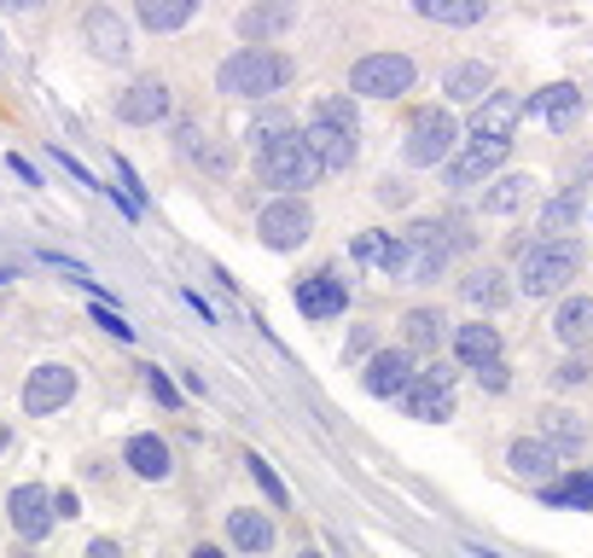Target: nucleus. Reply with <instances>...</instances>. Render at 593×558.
<instances>
[{
    "instance_id": "obj_1",
    "label": "nucleus",
    "mask_w": 593,
    "mask_h": 558,
    "mask_svg": "<svg viewBox=\"0 0 593 558\" xmlns=\"http://www.w3.org/2000/svg\"><path fill=\"white\" fill-rule=\"evenodd\" d=\"M292 76H297V65L285 53H274V47H244L233 58H221L216 88L228 94V99H251V106H262V99H274Z\"/></svg>"
},
{
    "instance_id": "obj_2",
    "label": "nucleus",
    "mask_w": 593,
    "mask_h": 558,
    "mask_svg": "<svg viewBox=\"0 0 593 558\" xmlns=\"http://www.w3.org/2000/svg\"><path fill=\"white\" fill-rule=\"evenodd\" d=\"M582 267V251L570 239H529L518 251V292L524 297H559Z\"/></svg>"
},
{
    "instance_id": "obj_3",
    "label": "nucleus",
    "mask_w": 593,
    "mask_h": 558,
    "mask_svg": "<svg viewBox=\"0 0 593 558\" xmlns=\"http://www.w3.org/2000/svg\"><path fill=\"white\" fill-rule=\"evenodd\" d=\"M402 239H407V285H431L437 274H448L454 251L472 244V239L454 233V221H414Z\"/></svg>"
},
{
    "instance_id": "obj_4",
    "label": "nucleus",
    "mask_w": 593,
    "mask_h": 558,
    "mask_svg": "<svg viewBox=\"0 0 593 558\" xmlns=\"http://www.w3.org/2000/svg\"><path fill=\"white\" fill-rule=\"evenodd\" d=\"M256 175L268 180V186H279V198H303L326 169H320V157L309 152V140L292 134V140H279V146L256 152Z\"/></svg>"
},
{
    "instance_id": "obj_5",
    "label": "nucleus",
    "mask_w": 593,
    "mask_h": 558,
    "mask_svg": "<svg viewBox=\"0 0 593 558\" xmlns=\"http://www.w3.org/2000/svg\"><path fill=\"white\" fill-rule=\"evenodd\" d=\"M454 146H460V122L454 111H419L407 122V140H402V157L414 163V169H448L454 163Z\"/></svg>"
},
{
    "instance_id": "obj_6",
    "label": "nucleus",
    "mask_w": 593,
    "mask_h": 558,
    "mask_svg": "<svg viewBox=\"0 0 593 558\" xmlns=\"http://www.w3.org/2000/svg\"><path fill=\"white\" fill-rule=\"evenodd\" d=\"M414 58L407 53H366L361 65L350 70V94L355 99H402L414 88Z\"/></svg>"
},
{
    "instance_id": "obj_7",
    "label": "nucleus",
    "mask_w": 593,
    "mask_h": 558,
    "mask_svg": "<svg viewBox=\"0 0 593 558\" xmlns=\"http://www.w3.org/2000/svg\"><path fill=\"white\" fill-rule=\"evenodd\" d=\"M402 407H407V419H425V425L454 419V366L431 361L425 372H414V384L402 390Z\"/></svg>"
},
{
    "instance_id": "obj_8",
    "label": "nucleus",
    "mask_w": 593,
    "mask_h": 558,
    "mask_svg": "<svg viewBox=\"0 0 593 558\" xmlns=\"http://www.w3.org/2000/svg\"><path fill=\"white\" fill-rule=\"evenodd\" d=\"M256 233L268 251H297V244H309V233H315V210L303 198H274V204H262Z\"/></svg>"
},
{
    "instance_id": "obj_9",
    "label": "nucleus",
    "mask_w": 593,
    "mask_h": 558,
    "mask_svg": "<svg viewBox=\"0 0 593 558\" xmlns=\"http://www.w3.org/2000/svg\"><path fill=\"white\" fill-rule=\"evenodd\" d=\"M529 99L524 94H488L472 111V140H488V146H513V129L524 122Z\"/></svg>"
},
{
    "instance_id": "obj_10",
    "label": "nucleus",
    "mask_w": 593,
    "mask_h": 558,
    "mask_svg": "<svg viewBox=\"0 0 593 558\" xmlns=\"http://www.w3.org/2000/svg\"><path fill=\"white\" fill-rule=\"evenodd\" d=\"M7 518L18 529V541H41L53 524H58V512H53V494L41 489V483H24V489H12L7 494Z\"/></svg>"
},
{
    "instance_id": "obj_11",
    "label": "nucleus",
    "mask_w": 593,
    "mask_h": 558,
    "mask_svg": "<svg viewBox=\"0 0 593 558\" xmlns=\"http://www.w3.org/2000/svg\"><path fill=\"white\" fill-rule=\"evenodd\" d=\"M70 396H76V372L47 361V366H35L30 384H24V413H30V419H47V413H58Z\"/></svg>"
},
{
    "instance_id": "obj_12",
    "label": "nucleus",
    "mask_w": 593,
    "mask_h": 558,
    "mask_svg": "<svg viewBox=\"0 0 593 558\" xmlns=\"http://www.w3.org/2000/svg\"><path fill=\"white\" fill-rule=\"evenodd\" d=\"M297 308L309 320H338L343 308H350V285L338 280V267H320V274L297 280Z\"/></svg>"
},
{
    "instance_id": "obj_13",
    "label": "nucleus",
    "mask_w": 593,
    "mask_h": 558,
    "mask_svg": "<svg viewBox=\"0 0 593 558\" xmlns=\"http://www.w3.org/2000/svg\"><path fill=\"white\" fill-rule=\"evenodd\" d=\"M442 343H454V320L442 315V308H407L402 320V349L407 355H442Z\"/></svg>"
},
{
    "instance_id": "obj_14",
    "label": "nucleus",
    "mask_w": 593,
    "mask_h": 558,
    "mask_svg": "<svg viewBox=\"0 0 593 558\" xmlns=\"http://www.w3.org/2000/svg\"><path fill=\"white\" fill-rule=\"evenodd\" d=\"M117 117L129 122V129H152V122L169 117V81L163 76H140L129 94L117 99Z\"/></svg>"
},
{
    "instance_id": "obj_15",
    "label": "nucleus",
    "mask_w": 593,
    "mask_h": 558,
    "mask_svg": "<svg viewBox=\"0 0 593 558\" xmlns=\"http://www.w3.org/2000/svg\"><path fill=\"white\" fill-rule=\"evenodd\" d=\"M506 152L513 146H488V140H472V146L465 152H454V163H448V186H454V193H465V186H488L495 180V169L506 163Z\"/></svg>"
},
{
    "instance_id": "obj_16",
    "label": "nucleus",
    "mask_w": 593,
    "mask_h": 558,
    "mask_svg": "<svg viewBox=\"0 0 593 558\" xmlns=\"http://www.w3.org/2000/svg\"><path fill=\"white\" fill-rule=\"evenodd\" d=\"M361 384H366V396H378V402H402V390L414 384V355L407 349H378L373 361H366V372H361Z\"/></svg>"
},
{
    "instance_id": "obj_17",
    "label": "nucleus",
    "mask_w": 593,
    "mask_h": 558,
    "mask_svg": "<svg viewBox=\"0 0 593 558\" xmlns=\"http://www.w3.org/2000/svg\"><path fill=\"white\" fill-rule=\"evenodd\" d=\"M303 140H309V152L320 157V169H350V163L361 157V129H338V122H309V129H303Z\"/></svg>"
},
{
    "instance_id": "obj_18",
    "label": "nucleus",
    "mask_w": 593,
    "mask_h": 558,
    "mask_svg": "<svg viewBox=\"0 0 593 558\" xmlns=\"http://www.w3.org/2000/svg\"><path fill=\"white\" fill-rule=\"evenodd\" d=\"M355 262H366L373 274L407 285V239L402 233H361L355 239Z\"/></svg>"
},
{
    "instance_id": "obj_19",
    "label": "nucleus",
    "mask_w": 593,
    "mask_h": 558,
    "mask_svg": "<svg viewBox=\"0 0 593 558\" xmlns=\"http://www.w3.org/2000/svg\"><path fill=\"white\" fill-rule=\"evenodd\" d=\"M175 146H180V157H187V163H198L204 175H216V180H228V175H233V152L221 146V140H210V134H204L198 122H180Z\"/></svg>"
},
{
    "instance_id": "obj_20",
    "label": "nucleus",
    "mask_w": 593,
    "mask_h": 558,
    "mask_svg": "<svg viewBox=\"0 0 593 558\" xmlns=\"http://www.w3.org/2000/svg\"><path fill=\"white\" fill-rule=\"evenodd\" d=\"M506 466H513L524 483H547V478L564 466V453H559L553 442H541V437H518L513 448H506Z\"/></svg>"
},
{
    "instance_id": "obj_21",
    "label": "nucleus",
    "mask_w": 593,
    "mask_h": 558,
    "mask_svg": "<svg viewBox=\"0 0 593 558\" xmlns=\"http://www.w3.org/2000/svg\"><path fill=\"white\" fill-rule=\"evenodd\" d=\"M448 99L454 106H483L488 94H495V65H483V58H460V65H448Z\"/></svg>"
},
{
    "instance_id": "obj_22",
    "label": "nucleus",
    "mask_w": 593,
    "mask_h": 558,
    "mask_svg": "<svg viewBox=\"0 0 593 558\" xmlns=\"http://www.w3.org/2000/svg\"><path fill=\"white\" fill-rule=\"evenodd\" d=\"M81 35H88V47L99 58H129V24H122L111 7H94L88 18H81Z\"/></svg>"
},
{
    "instance_id": "obj_23",
    "label": "nucleus",
    "mask_w": 593,
    "mask_h": 558,
    "mask_svg": "<svg viewBox=\"0 0 593 558\" xmlns=\"http://www.w3.org/2000/svg\"><path fill=\"white\" fill-rule=\"evenodd\" d=\"M122 460H129V471H134V478H146V483H163L175 471L169 466V442H157L152 430H140V437L122 442Z\"/></svg>"
},
{
    "instance_id": "obj_24",
    "label": "nucleus",
    "mask_w": 593,
    "mask_h": 558,
    "mask_svg": "<svg viewBox=\"0 0 593 558\" xmlns=\"http://www.w3.org/2000/svg\"><path fill=\"white\" fill-rule=\"evenodd\" d=\"M454 355L472 366V372H483V366H495L501 361V332L495 326H454Z\"/></svg>"
},
{
    "instance_id": "obj_25",
    "label": "nucleus",
    "mask_w": 593,
    "mask_h": 558,
    "mask_svg": "<svg viewBox=\"0 0 593 558\" xmlns=\"http://www.w3.org/2000/svg\"><path fill=\"white\" fill-rule=\"evenodd\" d=\"M529 106L547 117V129H553V134H570V129H576V111H582V94L570 88V81H553V88H541Z\"/></svg>"
},
{
    "instance_id": "obj_26",
    "label": "nucleus",
    "mask_w": 593,
    "mask_h": 558,
    "mask_svg": "<svg viewBox=\"0 0 593 558\" xmlns=\"http://www.w3.org/2000/svg\"><path fill=\"white\" fill-rule=\"evenodd\" d=\"M297 24V7H251V12H239V35L251 41V47H268L274 35H285Z\"/></svg>"
},
{
    "instance_id": "obj_27",
    "label": "nucleus",
    "mask_w": 593,
    "mask_h": 558,
    "mask_svg": "<svg viewBox=\"0 0 593 558\" xmlns=\"http://www.w3.org/2000/svg\"><path fill=\"white\" fill-rule=\"evenodd\" d=\"M228 541L251 558L274 552V518H262V512H228Z\"/></svg>"
},
{
    "instance_id": "obj_28",
    "label": "nucleus",
    "mask_w": 593,
    "mask_h": 558,
    "mask_svg": "<svg viewBox=\"0 0 593 558\" xmlns=\"http://www.w3.org/2000/svg\"><path fill=\"white\" fill-rule=\"evenodd\" d=\"M587 437H593V425L582 419V413H570V407H547V413H541V442H553L559 453L582 448Z\"/></svg>"
},
{
    "instance_id": "obj_29",
    "label": "nucleus",
    "mask_w": 593,
    "mask_h": 558,
    "mask_svg": "<svg viewBox=\"0 0 593 558\" xmlns=\"http://www.w3.org/2000/svg\"><path fill=\"white\" fill-rule=\"evenodd\" d=\"M460 297L472 303L477 315H495V308H506V297H513V292H506V280L495 274V267H472V274L460 280Z\"/></svg>"
},
{
    "instance_id": "obj_30",
    "label": "nucleus",
    "mask_w": 593,
    "mask_h": 558,
    "mask_svg": "<svg viewBox=\"0 0 593 558\" xmlns=\"http://www.w3.org/2000/svg\"><path fill=\"white\" fill-rule=\"evenodd\" d=\"M553 338L559 343H587L593 338V297H564L559 303V315H553Z\"/></svg>"
},
{
    "instance_id": "obj_31",
    "label": "nucleus",
    "mask_w": 593,
    "mask_h": 558,
    "mask_svg": "<svg viewBox=\"0 0 593 558\" xmlns=\"http://www.w3.org/2000/svg\"><path fill=\"white\" fill-rule=\"evenodd\" d=\"M529 193H536V180L529 175H501V180H488V193H483V216H513L529 204Z\"/></svg>"
},
{
    "instance_id": "obj_32",
    "label": "nucleus",
    "mask_w": 593,
    "mask_h": 558,
    "mask_svg": "<svg viewBox=\"0 0 593 558\" xmlns=\"http://www.w3.org/2000/svg\"><path fill=\"white\" fill-rule=\"evenodd\" d=\"M292 134H303V129L292 122V111H279V106L256 111V117H251V129H244V140H251V152H268V146H279V140H292Z\"/></svg>"
},
{
    "instance_id": "obj_33",
    "label": "nucleus",
    "mask_w": 593,
    "mask_h": 558,
    "mask_svg": "<svg viewBox=\"0 0 593 558\" xmlns=\"http://www.w3.org/2000/svg\"><path fill=\"white\" fill-rule=\"evenodd\" d=\"M193 0H140V24L157 30V35H169V30H187L193 24Z\"/></svg>"
},
{
    "instance_id": "obj_34",
    "label": "nucleus",
    "mask_w": 593,
    "mask_h": 558,
    "mask_svg": "<svg viewBox=\"0 0 593 558\" xmlns=\"http://www.w3.org/2000/svg\"><path fill=\"white\" fill-rule=\"evenodd\" d=\"M483 0H419V18L431 24H483Z\"/></svg>"
},
{
    "instance_id": "obj_35",
    "label": "nucleus",
    "mask_w": 593,
    "mask_h": 558,
    "mask_svg": "<svg viewBox=\"0 0 593 558\" xmlns=\"http://www.w3.org/2000/svg\"><path fill=\"white\" fill-rule=\"evenodd\" d=\"M309 122H338V129H361V117H355V99L350 94H326V99H315V117Z\"/></svg>"
},
{
    "instance_id": "obj_36",
    "label": "nucleus",
    "mask_w": 593,
    "mask_h": 558,
    "mask_svg": "<svg viewBox=\"0 0 593 558\" xmlns=\"http://www.w3.org/2000/svg\"><path fill=\"white\" fill-rule=\"evenodd\" d=\"M576 216H582V198H576V193H564V198H553V204H547V216H541V233H547V239H564V227L576 221Z\"/></svg>"
},
{
    "instance_id": "obj_37",
    "label": "nucleus",
    "mask_w": 593,
    "mask_h": 558,
    "mask_svg": "<svg viewBox=\"0 0 593 558\" xmlns=\"http://www.w3.org/2000/svg\"><path fill=\"white\" fill-rule=\"evenodd\" d=\"M541 494H547V501H559V506H593V471H587V478H576V483H564V489L547 483Z\"/></svg>"
},
{
    "instance_id": "obj_38",
    "label": "nucleus",
    "mask_w": 593,
    "mask_h": 558,
    "mask_svg": "<svg viewBox=\"0 0 593 558\" xmlns=\"http://www.w3.org/2000/svg\"><path fill=\"white\" fill-rule=\"evenodd\" d=\"M244 466H251V478L262 483V494H268L274 506H285V483L274 478V466H268V460H256V453H251V460H244Z\"/></svg>"
},
{
    "instance_id": "obj_39",
    "label": "nucleus",
    "mask_w": 593,
    "mask_h": 558,
    "mask_svg": "<svg viewBox=\"0 0 593 558\" xmlns=\"http://www.w3.org/2000/svg\"><path fill=\"white\" fill-rule=\"evenodd\" d=\"M146 390H152V396H157L163 407H180V390H175L169 379H163V372H157V366H146Z\"/></svg>"
},
{
    "instance_id": "obj_40",
    "label": "nucleus",
    "mask_w": 593,
    "mask_h": 558,
    "mask_svg": "<svg viewBox=\"0 0 593 558\" xmlns=\"http://www.w3.org/2000/svg\"><path fill=\"white\" fill-rule=\"evenodd\" d=\"M94 320H99V326H106V332H111V338H122V343H129V338H134V326H129V320H122V315H117V308H106V303H99V308H94Z\"/></svg>"
},
{
    "instance_id": "obj_41",
    "label": "nucleus",
    "mask_w": 593,
    "mask_h": 558,
    "mask_svg": "<svg viewBox=\"0 0 593 558\" xmlns=\"http://www.w3.org/2000/svg\"><path fill=\"white\" fill-rule=\"evenodd\" d=\"M587 372H593V366L576 355V361H564V366L553 372V384H559V390H570V384H587Z\"/></svg>"
},
{
    "instance_id": "obj_42",
    "label": "nucleus",
    "mask_w": 593,
    "mask_h": 558,
    "mask_svg": "<svg viewBox=\"0 0 593 558\" xmlns=\"http://www.w3.org/2000/svg\"><path fill=\"white\" fill-rule=\"evenodd\" d=\"M477 379H483V390H506V361H495V366H483Z\"/></svg>"
},
{
    "instance_id": "obj_43",
    "label": "nucleus",
    "mask_w": 593,
    "mask_h": 558,
    "mask_svg": "<svg viewBox=\"0 0 593 558\" xmlns=\"http://www.w3.org/2000/svg\"><path fill=\"white\" fill-rule=\"evenodd\" d=\"M366 349H373V326H361V332L350 338V349H343V355H350V361H355V355H366Z\"/></svg>"
},
{
    "instance_id": "obj_44",
    "label": "nucleus",
    "mask_w": 593,
    "mask_h": 558,
    "mask_svg": "<svg viewBox=\"0 0 593 558\" xmlns=\"http://www.w3.org/2000/svg\"><path fill=\"white\" fill-rule=\"evenodd\" d=\"M53 512H58V518H76V512H81V506H76V494L65 489V494H53Z\"/></svg>"
},
{
    "instance_id": "obj_45",
    "label": "nucleus",
    "mask_w": 593,
    "mask_h": 558,
    "mask_svg": "<svg viewBox=\"0 0 593 558\" xmlns=\"http://www.w3.org/2000/svg\"><path fill=\"white\" fill-rule=\"evenodd\" d=\"M81 558H122V547H117V541H94V547L81 552Z\"/></svg>"
},
{
    "instance_id": "obj_46",
    "label": "nucleus",
    "mask_w": 593,
    "mask_h": 558,
    "mask_svg": "<svg viewBox=\"0 0 593 558\" xmlns=\"http://www.w3.org/2000/svg\"><path fill=\"white\" fill-rule=\"evenodd\" d=\"M12 169H18V180H24V186H41V180H35V169H30V163L18 157V152H12Z\"/></svg>"
},
{
    "instance_id": "obj_47",
    "label": "nucleus",
    "mask_w": 593,
    "mask_h": 558,
    "mask_svg": "<svg viewBox=\"0 0 593 558\" xmlns=\"http://www.w3.org/2000/svg\"><path fill=\"white\" fill-rule=\"evenodd\" d=\"M193 558H228V552L221 547H193Z\"/></svg>"
},
{
    "instance_id": "obj_48",
    "label": "nucleus",
    "mask_w": 593,
    "mask_h": 558,
    "mask_svg": "<svg viewBox=\"0 0 593 558\" xmlns=\"http://www.w3.org/2000/svg\"><path fill=\"white\" fill-rule=\"evenodd\" d=\"M0 448H7V425H0Z\"/></svg>"
},
{
    "instance_id": "obj_49",
    "label": "nucleus",
    "mask_w": 593,
    "mask_h": 558,
    "mask_svg": "<svg viewBox=\"0 0 593 558\" xmlns=\"http://www.w3.org/2000/svg\"><path fill=\"white\" fill-rule=\"evenodd\" d=\"M7 280H12V274H7V267H0V285H7Z\"/></svg>"
}]
</instances>
